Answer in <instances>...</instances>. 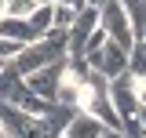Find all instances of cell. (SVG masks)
I'll list each match as a JSON object with an SVG mask.
<instances>
[{"label": "cell", "mask_w": 146, "mask_h": 138, "mask_svg": "<svg viewBox=\"0 0 146 138\" xmlns=\"http://www.w3.org/2000/svg\"><path fill=\"white\" fill-rule=\"evenodd\" d=\"M66 58H70L66 33H51V36H44V40H36V44H29V47H22L18 58L11 62V69L26 80V76H33V73H40V69H48V66H62Z\"/></svg>", "instance_id": "cell-1"}, {"label": "cell", "mask_w": 146, "mask_h": 138, "mask_svg": "<svg viewBox=\"0 0 146 138\" xmlns=\"http://www.w3.org/2000/svg\"><path fill=\"white\" fill-rule=\"evenodd\" d=\"M99 29L117 44V47H124V51H131L135 47V29H131V18H128V11L121 7V0H110L106 7H99Z\"/></svg>", "instance_id": "cell-2"}, {"label": "cell", "mask_w": 146, "mask_h": 138, "mask_svg": "<svg viewBox=\"0 0 146 138\" xmlns=\"http://www.w3.org/2000/svg\"><path fill=\"white\" fill-rule=\"evenodd\" d=\"M84 62H88L91 73H99V76H106V80H117V76L128 73V51L117 47L113 40H106L95 55H84Z\"/></svg>", "instance_id": "cell-3"}, {"label": "cell", "mask_w": 146, "mask_h": 138, "mask_svg": "<svg viewBox=\"0 0 146 138\" xmlns=\"http://www.w3.org/2000/svg\"><path fill=\"white\" fill-rule=\"evenodd\" d=\"M110 102L117 109V116L128 120V116H135L139 113V98H135V76L124 73V76H117V80H110Z\"/></svg>", "instance_id": "cell-4"}, {"label": "cell", "mask_w": 146, "mask_h": 138, "mask_svg": "<svg viewBox=\"0 0 146 138\" xmlns=\"http://www.w3.org/2000/svg\"><path fill=\"white\" fill-rule=\"evenodd\" d=\"M99 29V11L95 7H84L77 22H73V29L66 33V44H70V58H80L84 55V44H88V36Z\"/></svg>", "instance_id": "cell-5"}, {"label": "cell", "mask_w": 146, "mask_h": 138, "mask_svg": "<svg viewBox=\"0 0 146 138\" xmlns=\"http://www.w3.org/2000/svg\"><path fill=\"white\" fill-rule=\"evenodd\" d=\"M66 66V62H62ZM62 66H48V69H40V73H33V76H26V87L33 91L36 98H44V102H51L58 98V76H62Z\"/></svg>", "instance_id": "cell-6"}, {"label": "cell", "mask_w": 146, "mask_h": 138, "mask_svg": "<svg viewBox=\"0 0 146 138\" xmlns=\"http://www.w3.org/2000/svg\"><path fill=\"white\" fill-rule=\"evenodd\" d=\"M0 36H4V40H15L22 47H29V44L40 40V36L33 33V26H29V18H0Z\"/></svg>", "instance_id": "cell-7"}, {"label": "cell", "mask_w": 146, "mask_h": 138, "mask_svg": "<svg viewBox=\"0 0 146 138\" xmlns=\"http://www.w3.org/2000/svg\"><path fill=\"white\" fill-rule=\"evenodd\" d=\"M102 135H106V127L88 113H73V120L62 131V138H102Z\"/></svg>", "instance_id": "cell-8"}, {"label": "cell", "mask_w": 146, "mask_h": 138, "mask_svg": "<svg viewBox=\"0 0 146 138\" xmlns=\"http://www.w3.org/2000/svg\"><path fill=\"white\" fill-rule=\"evenodd\" d=\"M73 22H77V11L55 0V4H51V33H70Z\"/></svg>", "instance_id": "cell-9"}, {"label": "cell", "mask_w": 146, "mask_h": 138, "mask_svg": "<svg viewBox=\"0 0 146 138\" xmlns=\"http://www.w3.org/2000/svg\"><path fill=\"white\" fill-rule=\"evenodd\" d=\"M29 26H33V33L44 40V36H51V4L48 7H36L33 15H29Z\"/></svg>", "instance_id": "cell-10"}, {"label": "cell", "mask_w": 146, "mask_h": 138, "mask_svg": "<svg viewBox=\"0 0 146 138\" xmlns=\"http://www.w3.org/2000/svg\"><path fill=\"white\" fill-rule=\"evenodd\" d=\"M4 7H7V11H4V18H29V15L36 11L33 0H4Z\"/></svg>", "instance_id": "cell-11"}, {"label": "cell", "mask_w": 146, "mask_h": 138, "mask_svg": "<svg viewBox=\"0 0 146 138\" xmlns=\"http://www.w3.org/2000/svg\"><path fill=\"white\" fill-rule=\"evenodd\" d=\"M18 51H22V44H15V40H4V36H0V62H4V66H11V62L18 58Z\"/></svg>", "instance_id": "cell-12"}, {"label": "cell", "mask_w": 146, "mask_h": 138, "mask_svg": "<svg viewBox=\"0 0 146 138\" xmlns=\"http://www.w3.org/2000/svg\"><path fill=\"white\" fill-rule=\"evenodd\" d=\"M58 4H66V7H73V11H77V15H80V11H84V7H88V0H58Z\"/></svg>", "instance_id": "cell-13"}, {"label": "cell", "mask_w": 146, "mask_h": 138, "mask_svg": "<svg viewBox=\"0 0 146 138\" xmlns=\"http://www.w3.org/2000/svg\"><path fill=\"white\" fill-rule=\"evenodd\" d=\"M135 124H139V131L146 135V109H139V113H135Z\"/></svg>", "instance_id": "cell-14"}, {"label": "cell", "mask_w": 146, "mask_h": 138, "mask_svg": "<svg viewBox=\"0 0 146 138\" xmlns=\"http://www.w3.org/2000/svg\"><path fill=\"white\" fill-rule=\"evenodd\" d=\"M110 0H88V7H95V11H99V7H106Z\"/></svg>", "instance_id": "cell-15"}, {"label": "cell", "mask_w": 146, "mask_h": 138, "mask_svg": "<svg viewBox=\"0 0 146 138\" xmlns=\"http://www.w3.org/2000/svg\"><path fill=\"white\" fill-rule=\"evenodd\" d=\"M4 11H7V7H4V0H0V18H4Z\"/></svg>", "instance_id": "cell-16"}, {"label": "cell", "mask_w": 146, "mask_h": 138, "mask_svg": "<svg viewBox=\"0 0 146 138\" xmlns=\"http://www.w3.org/2000/svg\"><path fill=\"white\" fill-rule=\"evenodd\" d=\"M0 73H4V62H0Z\"/></svg>", "instance_id": "cell-17"}, {"label": "cell", "mask_w": 146, "mask_h": 138, "mask_svg": "<svg viewBox=\"0 0 146 138\" xmlns=\"http://www.w3.org/2000/svg\"><path fill=\"white\" fill-rule=\"evenodd\" d=\"M143 40H146V36H143Z\"/></svg>", "instance_id": "cell-18"}]
</instances>
